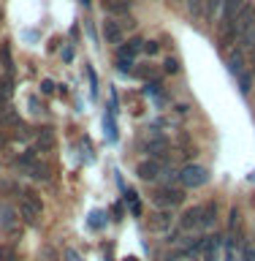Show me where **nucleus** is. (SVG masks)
Wrapping results in <instances>:
<instances>
[{
  "mask_svg": "<svg viewBox=\"0 0 255 261\" xmlns=\"http://www.w3.org/2000/svg\"><path fill=\"white\" fill-rule=\"evenodd\" d=\"M41 93H44V95H52V93H54V82H52V79H44V82H41Z\"/></svg>",
  "mask_w": 255,
  "mask_h": 261,
  "instance_id": "a878e982",
  "label": "nucleus"
},
{
  "mask_svg": "<svg viewBox=\"0 0 255 261\" xmlns=\"http://www.w3.org/2000/svg\"><path fill=\"white\" fill-rule=\"evenodd\" d=\"M177 179L185 188H201V185L209 182V171L204 166H199V163H187V166H182V171L177 174Z\"/></svg>",
  "mask_w": 255,
  "mask_h": 261,
  "instance_id": "7ed1b4c3",
  "label": "nucleus"
},
{
  "mask_svg": "<svg viewBox=\"0 0 255 261\" xmlns=\"http://www.w3.org/2000/svg\"><path fill=\"white\" fill-rule=\"evenodd\" d=\"M152 201L158 204V207H163V210L179 207V204L185 201V191H179V188H171V185L158 188V191L152 193Z\"/></svg>",
  "mask_w": 255,
  "mask_h": 261,
  "instance_id": "20e7f679",
  "label": "nucleus"
},
{
  "mask_svg": "<svg viewBox=\"0 0 255 261\" xmlns=\"http://www.w3.org/2000/svg\"><path fill=\"white\" fill-rule=\"evenodd\" d=\"M252 201H255V196H252Z\"/></svg>",
  "mask_w": 255,
  "mask_h": 261,
  "instance_id": "c9c22d12",
  "label": "nucleus"
},
{
  "mask_svg": "<svg viewBox=\"0 0 255 261\" xmlns=\"http://www.w3.org/2000/svg\"><path fill=\"white\" fill-rule=\"evenodd\" d=\"M136 174L141 177L144 182H155V179H160L166 174V166H163V161H158V158H147L136 166Z\"/></svg>",
  "mask_w": 255,
  "mask_h": 261,
  "instance_id": "423d86ee",
  "label": "nucleus"
},
{
  "mask_svg": "<svg viewBox=\"0 0 255 261\" xmlns=\"http://www.w3.org/2000/svg\"><path fill=\"white\" fill-rule=\"evenodd\" d=\"M144 150L150 152V158H158V161H160V155L168 150V142H166V139H163V136H152L150 142L144 144Z\"/></svg>",
  "mask_w": 255,
  "mask_h": 261,
  "instance_id": "f8f14e48",
  "label": "nucleus"
},
{
  "mask_svg": "<svg viewBox=\"0 0 255 261\" xmlns=\"http://www.w3.org/2000/svg\"><path fill=\"white\" fill-rule=\"evenodd\" d=\"M0 65H3L6 76H11V73H14V57H11V44H8V41L0 44Z\"/></svg>",
  "mask_w": 255,
  "mask_h": 261,
  "instance_id": "ddd939ff",
  "label": "nucleus"
},
{
  "mask_svg": "<svg viewBox=\"0 0 255 261\" xmlns=\"http://www.w3.org/2000/svg\"><path fill=\"white\" fill-rule=\"evenodd\" d=\"M150 226L152 228H168L171 226V215H168V212H158V215H152Z\"/></svg>",
  "mask_w": 255,
  "mask_h": 261,
  "instance_id": "412c9836",
  "label": "nucleus"
},
{
  "mask_svg": "<svg viewBox=\"0 0 255 261\" xmlns=\"http://www.w3.org/2000/svg\"><path fill=\"white\" fill-rule=\"evenodd\" d=\"M187 8H190V14H201L204 0H187Z\"/></svg>",
  "mask_w": 255,
  "mask_h": 261,
  "instance_id": "bb28decb",
  "label": "nucleus"
},
{
  "mask_svg": "<svg viewBox=\"0 0 255 261\" xmlns=\"http://www.w3.org/2000/svg\"><path fill=\"white\" fill-rule=\"evenodd\" d=\"M144 52V41L141 38H130L128 44H122L117 49V57H128V60H136V55Z\"/></svg>",
  "mask_w": 255,
  "mask_h": 261,
  "instance_id": "9b49d317",
  "label": "nucleus"
},
{
  "mask_svg": "<svg viewBox=\"0 0 255 261\" xmlns=\"http://www.w3.org/2000/svg\"><path fill=\"white\" fill-rule=\"evenodd\" d=\"M65 258H68V261H81L76 250H65Z\"/></svg>",
  "mask_w": 255,
  "mask_h": 261,
  "instance_id": "7c9ffc66",
  "label": "nucleus"
},
{
  "mask_svg": "<svg viewBox=\"0 0 255 261\" xmlns=\"http://www.w3.org/2000/svg\"><path fill=\"white\" fill-rule=\"evenodd\" d=\"M103 38H106V44H120L122 41V24L117 19H106L103 22Z\"/></svg>",
  "mask_w": 255,
  "mask_h": 261,
  "instance_id": "9d476101",
  "label": "nucleus"
},
{
  "mask_svg": "<svg viewBox=\"0 0 255 261\" xmlns=\"http://www.w3.org/2000/svg\"><path fill=\"white\" fill-rule=\"evenodd\" d=\"M163 71H166V73H179V71H182V65H179L177 57H166V63H163Z\"/></svg>",
  "mask_w": 255,
  "mask_h": 261,
  "instance_id": "5701e85b",
  "label": "nucleus"
},
{
  "mask_svg": "<svg viewBox=\"0 0 255 261\" xmlns=\"http://www.w3.org/2000/svg\"><path fill=\"white\" fill-rule=\"evenodd\" d=\"M242 261H255V248L252 245H247V248L242 250Z\"/></svg>",
  "mask_w": 255,
  "mask_h": 261,
  "instance_id": "cd10ccee",
  "label": "nucleus"
},
{
  "mask_svg": "<svg viewBox=\"0 0 255 261\" xmlns=\"http://www.w3.org/2000/svg\"><path fill=\"white\" fill-rule=\"evenodd\" d=\"M90 226H93V228H101L103 226V212L101 210H95L93 215H90Z\"/></svg>",
  "mask_w": 255,
  "mask_h": 261,
  "instance_id": "393cba45",
  "label": "nucleus"
},
{
  "mask_svg": "<svg viewBox=\"0 0 255 261\" xmlns=\"http://www.w3.org/2000/svg\"><path fill=\"white\" fill-rule=\"evenodd\" d=\"M14 166L19 169L22 174L33 177L36 182H49V166H44V163L36 158V152H22V155H16V158H14Z\"/></svg>",
  "mask_w": 255,
  "mask_h": 261,
  "instance_id": "f03ea898",
  "label": "nucleus"
},
{
  "mask_svg": "<svg viewBox=\"0 0 255 261\" xmlns=\"http://www.w3.org/2000/svg\"><path fill=\"white\" fill-rule=\"evenodd\" d=\"M103 8H106V14H111V16H122V14H128L130 3H122V0H103Z\"/></svg>",
  "mask_w": 255,
  "mask_h": 261,
  "instance_id": "f3484780",
  "label": "nucleus"
},
{
  "mask_svg": "<svg viewBox=\"0 0 255 261\" xmlns=\"http://www.w3.org/2000/svg\"><path fill=\"white\" fill-rule=\"evenodd\" d=\"M41 212H44V207H36V204L24 201L19 199V207H16V215H19L27 226H38L41 223Z\"/></svg>",
  "mask_w": 255,
  "mask_h": 261,
  "instance_id": "0eeeda50",
  "label": "nucleus"
},
{
  "mask_svg": "<svg viewBox=\"0 0 255 261\" xmlns=\"http://www.w3.org/2000/svg\"><path fill=\"white\" fill-rule=\"evenodd\" d=\"M79 3H81V6H90V0H79Z\"/></svg>",
  "mask_w": 255,
  "mask_h": 261,
  "instance_id": "72a5a7b5",
  "label": "nucleus"
},
{
  "mask_svg": "<svg viewBox=\"0 0 255 261\" xmlns=\"http://www.w3.org/2000/svg\"><path fill=\"white\" fill-rule=\"evenodd\" d=\"M27 103H30V109H33V112H36V114H38V112H44V106H41V103H38V98H30V101H27Z\"/></svg>",
  "mask_w": 255,
  "mask_h": 261,
  "instance_id": "c756f323",
  "label": "nucleus"
},
{
  "mask_svg": "<svg viewBox=\"0 0 255 261\" xmlns=\"http://www.w3.org/2000/svg\"><path fill=\"white\" fill-rule=\"evenodd\" d=\"M3 142H6V139H3V136H0V147H3Z\"/></svg>",
  "mask_w": 255,
  "mask_h": 261,
  "instance_id": "f704fd0d",
  "label": "nucleus"
},
{
  "mask_svg": "<svg viewBox=\"0 0 255 261\" xmlns=\"http://www.w3.org/2000/svg\"><path fill=\"white\" fill-rule=\"evenodd\" d=\"M217 220V204L215 201H207V204H195V207H190L182 215V220H179V226L185 228V231H193V228H209L215 226Z\"/></svg>",
  "mask_w": 255,
  "mask_h": 261,
  "instance_id": "f257e3e1",
  "label": "nucleus"
},
{
  "mask_svg": "<svg viewBox=\"0 0 255 261\" xmlns=\"http://www.w3.org/2000/svg\"><path fill=\"white\" fill-rule=\"evenodd\" d=\"M125 261H138V258H136V256H128V258H125Z\"/></svg>",
  "mask_w": 255,
  "mask_h": 261,
  "instance_id": "473e14b6",
  "label": "nucleus"
},
{
  "mask_svg": "<svg viewBox=\"0 0 255 261\" xmlns=\"http://www.w3.org/2000/svg\"><path fill=\"white\" fill-rule=\"evenodd\" d=\"M36 144H38V150H41V152H49V150L54 147V130H52V128H41V130H38Z\"/></svg>",
  "mask_w": 255,
  "mask_h": 261,
  "instance_id": "4468645a",
  "label": "nucleus"
},
{
  "mask_svg": "<svg viewBox=\"0 0 255 261\" xmlns=\"http://www.w3.org/2000/svg\"><path fill=\"white\" fill-rule=\"evenodd\" d=\"M220 6H223V0H204L201 16H204V19H207V22L217 19V14H220Z\"/></svg>",
  "mask_w": 255,
  "mask_h": 261,
  "instance_id": "2eb2a0df",
  "label": "nucleus"
},
{
  "mask_svg": "<svg viewBox=\"0 0 255 261\" xmlns=\"http://www.w3.org/2000/svg\"><path fill=\"white\" fill-rule=\"evenodd\" d=\"M228 71H231L234 76H242V73H244V55L242 52H231V55H228Z\"/></svg>",
  "mask_w": 255,
  "mask_h": 261,
  "instance_id": "dca6fc26",
  "label": "nucleus"
},
{
  "mask_svg": "<svg viewBox=\"0 0 255 261\" xmlns=\"http://www.w3.org/2000/svg\"><path fill=\"white\" fill-rule=\"evenodd\" d=\"M244 6H247V0H223V6H220V14H217L220 30H228V28H231L234 19L242 14Z\"/></svg>",
  "mask_w": 255,
  "mask_h": 261,
  "instance_id": "39448f33",
  "label": "nucleus"
},
{
  "mask_svg": "<svg viewBox=\"0 0 255 261\" xmlns=\"http://www.w3.org/2000/svg\"><path fill=\"white\" fill-rule=\"evenodd\" d=\"M220 250H223V240H220L217 234L204 237V245H201V258L204 261H217L220 258Z\"/></svg>",
  "mask_w": 255,
  "mask_h": 261,
  "instance_id": "6e6552de",
  "label": "nucleus"
},
{
  "mask_svg": "<svg viewBox=\"0 0 255 261\" xmlns=\"http://www.w3.org/2000/svg\"><path fill=\"white\" fill-rule=\"evenodd\" d=\"M44 261H54V250L52 248H44Z\"/></svg>",
  "mask_w": 255,
  "mask_h": 261,
  "instance_id": "2f4dec72",
  "label": "nucleus"
},
{
  "mask_svg": "<svg viewBox=\"0 0 255 261\" xmlns=\"http://www.w3.org/2000/svg\"><path fill=\"white\" fill-rule=\"evenodd\" d=\"M236 79H239V90H242V95H247L250 90H252V73L244 71L242 76H236Z\"/></svg>",
  "mask_w": 255,
  "mask_h": 261,
  "instance_id": "4be33fe9",
  "label": "nucleus"
},
{
  "mask_svg": "<svg viewBox=\"0 0 255 261\" xmlns=\"http://www.w3.org/2000/svg\"><path fill=\"white\" fill-rule=\"evenodd\" d=\"M87 76H90V85H93L90 90H93V95H95V93H98V76H95V71H93V68H87Z\"/></svg>",
  "mask_w": 255,
  "mask_h": 261,
  "instance_id": "c85d7f7f",
  "label": "nucleus"
},
{
  "mask_svg": "<svg viewBox=\"0 0 255 261\" xmlns=\"http://www.w3.org/2000/svg\"><path fill=\"white\" fill-rule=\"evenodd\" d=\"M0 261H19V250L8 242H0Z\"/></svg>",
  "mask_w": 255,
  "mask_h": 261,
  "instance_id": "6ab92c4d",
  "label": "nucleus"
},
{
  "mask_svg": "<svg viewBox=\"0 0 255 261\" xmlns=\"http://www.w3.org/2000/svg\"><path fill=\"white\" fill-rule=\"evenodd\" d=\"M125 201H128V207H130V215H133V218L141 215V201H138V193L136 191H128L125 193Z\"/></svg>",
  "mask_w": 255,
  "mask_h": 261,
  "instance_id": "aec40b11",
  "label": "nucleus"
},
{
  "mask_svg": "<svg viewBox=\"0 0 255 261\" xmlns=\"http://www.w3.org/2000/svg\"><path fill=\"white\" fill-rule=\"evenodd\" d=\"M144 93L152 95L158 106H163V87H160V82H147V85H144Z\"/></svg>",
  "mask_w": 255,
  "mask_h": 261,
  "instance_id": "a211bd4d",
  "label": "nucleus"
},
{
  "mask_svg": "<svg viewBox=\"0 0 255 261\" xmlns=\"http://www.w3.org/2000/svg\"><path fill=\"white\" fill-rule=\"evenodd\" d=\"M0 228L11 237L19 231V218H16V212L11 207H6V204H0Z\"/></svg>",
  "mask_w": 255,
  "mask_h": 261,
  "instance_id": "1a4fd4ad",
  "label": "nucleus"
},
{
  "mask_svg": "<svg viewBox=\"0 0 255 261\" xmlns=\"http://www.w3.org/2000/svg\"><path fill=\"white\" fill-rule=\"evenodd\" d=\"M158 52H160V44H158V41H144V55L155 57Z\"/></svg>",
  "mask_w": 255,
  "mask_h": 261,
  "instance_id": "b1692460",
  "label": "nucleus"
}]
</instances>
